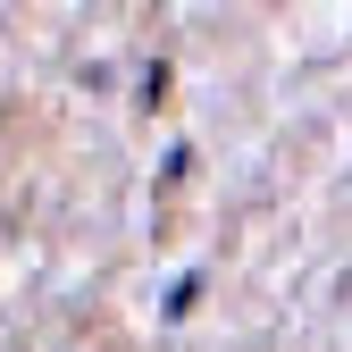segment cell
Returning a JSON list of instances; mask_svg holds the SVG:
<instances>
[{"label":"cell","instance_id":"cell-1","mask_svg":"<svg viewBox=\"0 0 352 352\" xmlns=\"http://www.w3.org/2000/svg\"><path fill=\"white\" fill-rule=\"evenodd\" d=\"M193 302H201V269H193V277H176V285H168V319H185V311H193Z\"/></svg>","mask_w":352,"mask_h":352}]
</instances>
